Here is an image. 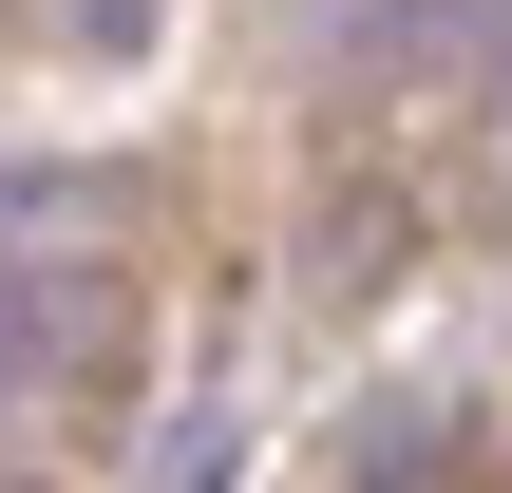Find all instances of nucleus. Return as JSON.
Segmentation results:
<instances>
[{
	"label": "nucleus",
	"mask_w": 512,
	"mask_h": 493,
	"mask_svg": "<svg viewBox=\"0 0 512 493\" xmlns=\"http://www.w3.org/2000/svg\"><path fill=\"white\" fill-rule=\"evenodd\" d=\"M76 19H95V38H133V0H76Z\"/></svg>",
	"instance_id": "nucleus-1"
}]
</instances>
